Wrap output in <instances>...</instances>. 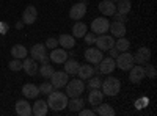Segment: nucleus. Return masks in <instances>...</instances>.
I'll list each match as a JSON object with an SVG mask.
<instances>
[{
	"label": "nucleus",
	"mask_w": 157,
	"mask_h": 116,
	"mask_svg": "<svg viewBox=\"0 0 157 116\" xmlns=\"http://www.w3.org/2000/svg\"><path fill=\"white\" fill-rule=\"evenodd\" d=\"M112 2H118V0H112Z\"/></svg>",
	"instance_id": "nucleus-44"
},
{
	"label": "nucleus",
	"mask_w": 157,
	"mask_h": 116,
	"mask_svg": "<svg viewBox=\"0 0 157 116\" xmlns=\"http://www.w3.org/2000/svg\"><path fill=\"white\" fill-rule=\"evenodd\" d=\"M102 50H99L98 47H90L85 50V60L88 63H93V64H98L101 60H102Z\"/></svg>",
	"instance_id": "nucleus-13"
},
{
	"label": "nucleus",
	"mask_w": 157,
	"mask_h": 116,
	"mask_svg": "<svg viewBox=\"0 0 157 116\" xmlns=\"http://www.w3.org/2000/svg\"><path fill=\"white\" fill-rule=\"evenodd\" d=\"M22 94L27 99H35L38 94H41V93H39V88L35 83H25L22 86Z\"/></svg>",
	"instance_id": "nucleus-18"
},
{
	"label": "nucleus",
	"mask_w": 157,
	"mask_h": 116,
	"mask_svg": "<svg viewBox=\"0 0 157 116\" xmlns=\"http://www.w3.org/2000/svg\"><path fill=\"white\" fill-rule=\"evenodd\" d=\"M145 74L149 77V79L151 80H154L155 79V66H154V64H149V63H146V68H145Z\"/></svg>",
	"instance_id": "nucleus-36"
},
{
	"label": "nucleus",
	"mask_w": 157,
	"mask_h": 116,
	"mask_svg": "<svg viewBox=\"0 0 157 116\" xmlns=\"http://www.w3.org/2000/svg\"><path fill=\"white\" fill-rule=\"evenodd\" d=\"M86 13V5L83 2H78L75 5H72V8L69 9V17L74 21H80Z\"/></svg>",
	"instance_id": "nucleus-12"
},
{
	"label": "nucleus",
	"mask_w": 157,
	"mask_h": 116,
	"mask_svg": "<svg viewBox=\"0 0 157 116\" xmlns=\"http://www.w3.org/2000/svg\"><path fill=\"white\" fill-rule=\"evenodd\" d=\"M30 55L33 60L36 61H41V63H47L49 58H47V52H46V46L44 44H36L32 47L30 50Z\"/></svg>",
	"instance_id": "nucleus-8"
},
{
	"label": "nucleus",
	"mask_w": 157,
	"mask_h": 116,
	"mask_svg": "<svg viewBox=\"0 0 157 116\" xmlns=\"http://www.w3.org/2000/svg\"><path fill=\"white\" fill-rule=\"evenodd\" d=\"M77 74H78V77H80L82 80H88L90 77L94 74V68L90 66V64H80V66H78Z\"/></svg>",
	"instance_id": "nucleus-25"
},
{
	"label": "nucleus",
	"mask_w": 157,
	"mask_h": 116,
	"mask_svg": "<svg viewBox=\"0 0 157 116\" xmlns=\"http://www.w3.org/2000/svg\"><path fill=\"white\" fill-rule=\"evenodd\" d=\"M99 72L101 74H112L115 69H116V63H115V60L112 58V57H107V58H102L99 63Z\"/></svg>",
	"instance_id": "nucleus-10"
},
{
	"label": "nucleus",
	"mask_w": 157,
	"mask_h": 116,
	"mask_svg": "<svg viewBox=\"0 0 157 116\" xmlns=\"http://www.w3.org/2000/svg\"><path fill=\"white\" fill-rule=\"evenodd\" d=\"M6 30H8V24H6V22H0V33L5 35Z\"/></svg>",
	"instance_id": "nucleus-42"
},
{
	"label": "nucleus",
	"mask_w": 157,
	"mask_h": 116,
	"mask_svg": "<svg viewBox=\"0 0 157 116\" xmlns=\"http://www.w3.org/2000/svg\"><path fill=\"white\" fill-rule=\"evenodd\" d=\"M78 61H75V60H66L64 61V72L66 74H71V75H75L77 74V71H78Z\"/></svg>",
	"instance_id": "nucleus-30"
},
{
	"label": "nucleus",
	"mask_w": 157,
	"mask_h": 116,
	"mask_svg": "<svg viewBox=\"0 0 157 116\" xmlns=\"http://www.w3.org/2000/svg\"><path fill=\"white\" fill-rule=\"evenodd\" d=\"M94 44L98 46L99 50H102V52H104V50H110L115 46V39H113V36L104 33V35H98Z\"/></svg>",
	"instance_id": "nucleus-7"
},
{
	"label": "nucleus",
	"mask_w": 157,
	"mask_h": 116,
	"mask_svg": "<svg viewBox=\"0 0 157 116\" xmlns=\"http://www.w3.org/2000/svg\"><path fill=\"white\" fill-rule=\"evenodd\" d=\"M16 113L19 116H30L32 114V105L27 100H17L16 102Z\"/></svg>",
	"instance_id": "nucleus-22"
},
{
	"label": "nucleus",
	"mask_w": 157,
	"mask_h": 116,
	"mask_svg": "<svg viewBox=\"0 0 157 116\" xmlns=\"http://www.w3.org/2000/svg\"><path fill=\"white\" fill-rule=\"evenodd\" d=\"M99 11L101 14L104 16H113L116 13V6H115V2H112V0H102V2L99 3Z\"/></svg>",
	"instance_id": "nucleus-16"
},
{
	"label": "nucleus",
	"mask_w": 157,
	"mask_h": 116,
	"mask_svg": "<svg viewBox=\"0 0 157 116\" xmlns=\"http://www.w3.org/2000/svg\"><path fill=\"white\" fill-rule=\"evenodd\" d=\"M109 30L112 32V36L121 38V36L126 35V25H124V22H116V21H115V22L110 24Z\"/></svg>",
	"instance_id": "nucleus-20"
},
{
	"label": "nucleus",
	"mask_w": 157,
	"mask_h": 116,
	"mask_svg": "<svg viewBox=\"0 0 157 116\" xmlns=\"http://www.w3.org/2000/svg\"><path fill=\"white\" fill-rule=\"evenodd\" d=\"M101 88H102L104 96L113 97L121 91V82H120V79H116V77H109V79H105L101 83Z\"/></svg>",
	"instance_id": "nucleus-2"
},
{
	"label": "nucleus",
	"mask_w": 157,
	"mask_h": 116,
	"mask_svg": "<svg viewBox=\"0 0 157 116\" xmlns=\"http://www.w3.org/2000/svg\"><path fill=\"white\" fill-rule=\"evenodd\" d=\"M94 113H98L101 116H113L115 114V110L109 104H102V102H101L98 107H94Z\"/></svg>",
	"instance_id": "nucleus-28"
},
{
	"label": "nucleus",
	"mask_w": 157,
	"mask_h": 116,
	"mask_svg": "<svg viewBox=\"0 0 157 116\" xmlns=\"http://www.w3.org/2000/svg\"><path fill=\"white\" fill-rule=\"evenodd\" d=\"M83 38H85V43H86L88 46H91V44H94V43H96V38H98V36H96L93 32H91V33H85Z\"/></svg>",
	"instance_id": "nucleus-37"
},
{
	"label": "nucleus",
	"mask_w": 157,
	"mask_h": 116,
	"mask_svg": "<svg viewBox=\"0 0 157 116\" xmlns=\"http://www.w3.org/2000/svg\"><path fill=\"white\" fill-rule=\"evenodd\" d=\"M11 55L14 57V58H19V60H24L25 57L29 55V50L25 49L22 44H16V46H13L11 47Z\"/></svg>",
	"instance_id": "nucleus-27"
},
{
	"label": "nucleus",
	"mask_w": 157,
	"mask_h": 116,
	"mask_svg": "<svg viewBox=\"0 0 157 116\" xmlns=\"http://www.w3.org/2000/svg\"><path fill=\"white\" fill-rule=\"evenodd\" d=\"M116 68H120L121 71H129L130 68L135 64V61H134V54H130V52H120L118 54V57H116Z\"/></svg>",
	"instance_id": "nucleus-4"
},
{
	"label": "nucleus",
	"mask_w": 157,
	"mask_h": 116,
	"mask_svg": "<svg viewBox=\"0 0 157 116\" xmlns=\"http://www.w3.org/2000/svg\"><path fill=\"white\" fill-rule=\"evenodd\" d=\"M47 108H49V105H47L46 100H36L35 105L32 107V114H35V116H46L47 114Z\"/></svg>",
	"instance_id": "nucleus-19"
},
{
	"label": "nucleus",
	"mask_w": 157,
	"mask_h": 116,
	"mask_svg": "<svg viewBox=\"0 0 157 116\" xmlns=\"http://www.w3.org/2000/svg\"><path fill=\"white\" fill-rule=\"evenodd\" d=\"M38 88H39V93L41 94H50L52 91H54V85H52L50 82H43Z\"/></svg>",
	"instance_id": "nucleus-33"
},
{
	"label": "nucleus",
	"mask_w": 157,
	"mask_h": 116,
	"mask_svg": "<svg viewBox=\"0 0 157 116\" xmlns=\"http://www.w3.org/2000/svg\"><path fill=\"white\" fill-rule=\"evenodd\" d=\"M64 88H66V96L68 97H78L85 91V83H83L82 79H72V80H68Z\"/></svg>",
	"instance_id": "nucleus-3"
},
{
	"label": "nucleus",
	"mask_w": 157,
	"mask_h": 116,
	"mask_svg": "<svg viewBox=\"0 0 157 116\" xmlns=\"http://www.w3.org/2000/svg\"><path fill=\"white\" fill-rule=\"evenodd\" d=\"M146 77V74H145V68L141 66V64H134L132 68L129 69V80L132 82V83H140L143 79Z\"/></svg>",
	"instance_id": "nucleus-9"
},
{
	"label": "nucleus",
	"mask_w": 157,
	"mask_h": 116,
	"mask_svg": "<svg viewBox=\"0 0 157 116\" xmlns=\"http://www.w3.org/2000/svg\"><path fill=\"white\" fill-rule=\"evenodd\" d=\"M88 80H90V82H88V88H90V89H96V88H101V83H102V80L99 79V77H93V75H91Z\"/></svg>",
	"instance_id": "nucleus-34"
},
{
	"label": "nucleus",
	"mask_w": 157,
	"mask_h": 116,
	"mask_svg": "<svg viewBox=\"0 0 157 116\" xmlns=\"http://www.w3.org/2000/svg\"><path fill=\"white\" fill-rule=\"evenodd\" d=\"M22 69L25 71V74H29V75L38 74V69H39L38 61L33 60V58H27V57H25L24 61H22Z\"/></svg>",
	"instance_id": "nucleus-15"
},
{
	"label": "nucleus",
	"mask_w": 157,
	"mask_h": 116,
	"mask_svg": "<svg viewBox=\"0 0 157 116\" xmlns=\"http://www.w3.org/2000/svg\"><path fill=\"white\" fill-rule=\"evenodd\" d=\"M112 17H115V21H116V22H126V21H127L126 14H120V13H115V14H113Z\"/></svg>",
	"instance_id": "nucleus-40"
},
{
	"label": "nucleus",
	"mask_w": 157,
	"mask_h": 116,
	"mask_svg": "<svg viewBox=\"0 0 157 116\" xmlns=\"http://www.w3.org/2000/svg\"><path fill=\"white\" fill-rule=\"evenodd\" d=\"M104 100V93L101 91L99 88H96V89H91V93L88 94V102L93 107H98L101 102Z\"/></svg>",
	"instance_id": "nucleus-21"
},
{
	"label": "nucleus",
	"mask_w": 157,
	"mask_h": 116,
	"mask_svg": "<svg viewBox=\"0 0 157 116\" xmlns=\"http://www.w3.org/2000/svg\"><path fill=\"white\" fill-rule=\"evenodd\" d=\"M46 47H49V49H55L57 46H58V39H55V38H49V39L46 41V44H44Z\"/></svg>",
	"instance_id": "nucleus-38"
},
{
	"label": "nucleus",
	"mask_w": 157,
	"mask_h": 116,
	"mask_svg": "<svg viewBox=\"0 0 157 116\" xmlns=\"http://www.w3.org/2000/svg\"><path fill=\"white\" fill-rule=\"evenodd\" d=\"M58 44L63 49H72L75 46V38L72 35H60L58 38Z\"/></svg>",
	"instance_id": "nucleus-24"
},
{
	"label": "nucleus",
	"mask_w": 157,
	"mask_h": 116,
	"mask_svg": "<svg viewBox=\"0 0 157 116\" xmlns=\"http://www.w3.org/2000/svg\"><path fill=\"white\" fill-rule=\"evenodd\" d=\"M151 60V50L148 47H140L137 50V54L134 55V61L137 64H146Z\"/></svg>",
	"instance_id": "nucleus-14"
},
{
	"label": "nucleus",
	"mask_w": 157,
	"mask_h": 116,
	"mask_svg": "<svg viewBox=\"0 0 157 116\" xmlns=\"http://www.w3.org/2000/svg\"><path fill=\"white\" fill-rule=\"evenodd\" d=\"M8 68L11 69V71H21L22 69V60H19V58H14V60H11L10 61V64H8Z\"/></svg>",
	"instance_id": "nucleus-35"
},
{
	"label": "nucleus",
	"mask_w": 157,
	"mask_h": 116,
	"mask_svg": "<svg viewBox=\"0 0 157 116\" xmlns=\"http://www.w3.org/2000/svg\"><path fill=\"white\" fill-rule=\"evenodd\" d=\"M47 105L54 111H61L68 107V96L66 93H60V91H52L47 97Z\"/></svg>",
	"instance_id": "nucleus-1"
},
{
	"label": "nucleus",
	"mask_w": 157,
	"mask_h": 116,
	"mask_svg": "<svg viewBox=\"0 0 157 116\" xmlns=\"http://www.w3.org/2000/svg\"><path fill=\"white\" fill-rule=\"evenodd\" d=\"M116 6V13H120V14H127L132 8V3H130V0H118V3L115 5Z\"/></svg>",
	"instance_id": "nucleus-29"
},
{
	"label": "nucleus",
	"mask_w": 157,
	"mask_h": 116,
	"mask_svg": "<svg viewBox=\"0 0 157 116\" xmlns=\"http://www.w3.org/2000/svg\"><path fill=\"white\" fill-rule=\"evenodd\" d=\"M68 80H69V74H66L64 71H54V74L50 75V83L57 89L64 88V85L68 83Z\"/></svg>",
	"instance_id": "nucleus-6"
},
{
	"label": "nucleus",
	"mask_w": 157,
	"mask_h": 116,
	"mask_svg": "<svg viewBox=\"0 0 157 116\" xmlns=\"http://www.w3.org/2000/svg\"><path fill=\"white\" fill-rule=\"evenodd\" d=\"M110 22L107 17H96L93 22H91V32L94 35H104L109 32Z\"/></svg>",
	"instance_id": "nucleus-5"
},
{
	"label": "nucleus",
	"mask_w": 157,
	"mask_h": 116,
	"mask_svg": "<svg viewBox=\"0 0 157 116\" xmlns=\"http://www.w3.org/2000/svg\"><path fill=\"white\" fill-rule=\"evenodd\" d=\"M148 104H149V99H148V97H141V99H138V100L135 102L137 108H143V107H146Z\"/></svg>",
	"instance_id": "nucleus-39"
},
{
	"label": "nucleus",
	"mask_w": 157,
	"mask_h": 116,
	"mask_svg": "<svg viewBox=\"0 0 157 116\" xmlns=\"http://www.w3.org/2000/svg\"><path fill=\"white\" fill-rule=\"evenodd\" d=\"M68 107L72 113H77V111H80L83 107H85V100L78 96V97H71V100L68 102Z\"/></svg>",
	"instance_id": "nucleus-23"
},
{
	"label": "nucleus",
	"mask_w": 157,
	"mask_h": 116,
	"mask_svg": "<svg viewBox=\"0 0 157 116\" xmlns=\"http://www.w3.org/2000/svg\"><path fill=\"white\" fill-rule=\"evenodd\" d=\"M38 72L41 74V75L44 77V79H50V75L54 74V68H52L49 63H43V66L38 69Z\"/></svg>",
	"instance_id": "nucleus-32"
},
{
	"label": "nucleus",
	"mask_w": 157,
	"mask_h": 116,
	"mask_svg": "<svg viewBox=\"0 0 157 116\" xmlns=\"http://www.w3.org/2000/svg\"><path fill=\"white\" fill-rule=\"evenodd\" d=\"M118 54H120V52H118V50L115 49V46H113V47L110 49V57H112V58H116V57H118Z\"/></svg>",
	"instance_id": "nucleus-43"
},
{
	"label": "nucleus",
	"mask_w": 157,
	"mask_h": 116,
	"mask_svg": "<svg viewBox=\"0 0 157 116\" xmlns=\"http://www.w3.org/2000/svg\"><path fill=\"white\" fill-rule=\"evenodd\" d=\"M86 30H88L86 24L77 21V22L74 24V27H72V36H74V38H83L85 33H86Z\"/></svg>",
	"instance_id": "nucleus-26"
},
{
	"label": "nucleus",
	"mask_w": 157,
	"mask_h": 116,
	"mask_svg": "<svg viewBox=\"0 0 157 116\" xmlns=\"http://www.w3.org/2000/svg\"><path fill=\"white\" fill-rule=\"evenodd\" d=\"M129 47H130V41L124 36L118 38V41H115V49L118 52H126V50H129Z\"/></svg>",
	"instance_id": "nucleus-31"
},
{
	"label": "nucleus",
	"mask_w": 157,
	"mask_h": 116,
	"mask_svg": "<svg viewBox=\"0 0 157 116\" xmlns=\"http://www.w3.org/2000/svg\"><path fill=\"white\" fill-rule=\"evenodd\" d=\"M80 2H83V0H80Z\"/></svg>",
	"instance_id": "nucleus-45"
},
{
	"label": "nucleus",
	"mask_w": 157,
	"mask_h": 116,
	"mask_svg": "<svg viewBox=\"0 0 157 116\" xmlns=\"http://www.w3.org/2000/svg\"><path fill=\"white\" fill-rule=\"evenodd\" d=\"M36 19H38V11H36V8H35L33 5H29L27 8L24 9V13H22V22L27 24V25H32V24L36 22Z\"/></svg>",
	"instance_id": "nucleus-11"
},
{
	"label": "nucleus",
	"mask_w": 157,
	"mask_h": 116,
	"mask_svg": "<svg viewBox=\"0 0 157 116\" xmlns=\"http://www.w3.org/2000/svg\"><path fill=\"white\" fill-rule=\"evenodd\" d=\"M68 57H69V54L66 52L64 49H52V52H50V55H49V58L54 61V63H64L68 60Z\"/></svg>",
	"instance_id": "nucleus-17"
},
{
	"label": "nucleus",
	"mask_w": 157,
	"mask_h": 116,
	"mask_svg": "<svg viewBox=\"0 0 157 116\" xmlns=\"http://www.w3.org/2000/svg\"><path fill=\"white\" fill-rule=\"evenodd\" d=\"M80 116H93V114H96L94 113V110H85V108H82L80 111H77Z\"/></svg>",
	"instance_id": "nucleus-41"
}]
</instances>
